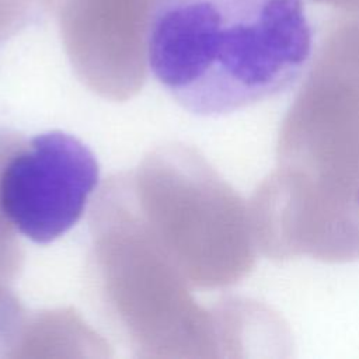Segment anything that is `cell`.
<instances>
[{
    "label": "cell",
    "instance_id": "cell-1",
    "mask_svg": "<svg viewBox=\"0 0 359 359\" xmlns=\"http://www.w3.org/2000/svg\"><path fill=\"white\" fill-rule=\"evenodd\" d=\"M332 28L254 198V236L273 258L359 257V18Z\"/></svg>",
    "mask_w": 359,
    "mask_h": 359
},
{
    "label": "cell",
    "instance_id": "cell-5",
    "mask_svg": "<svg viewBox=\"0 0 359 359\" xmlns=\"http://www.w3.org/2000/svg\"><path fill=\"white\" fill-rule=\"evenodd\" d=\"M13 21L6 0H0V43L13 36Z\"/></svg>",
    "mask_w": 359,
    "mask_h": 359
},
{
    "label": "cell",
    "instance_id": "cell-2",
    "mask_svg": "<svg viewBox=\"0 0 359 359\" xmlns=\"http://www.w3.org/2000/svg\"><path fill=\"white\" fill-rule=\"evenodd\" d=\"M311 50L304 0H156L146 62L182 108L216 116L290 87Z\"/></svg>",
    "mask_w": 359,
    "mask_h": 359
},
{
    "label": "cell",
    "instance_id": "cell-3",
    "mask_svg": "<svg viewBox=\"0 0 359 359\" xmlns=\"http://www.w3.org/2000/svg\"><path fill=\"white\" fill-rule=\"evenodd\" d=\"M98 181L97 158L76 136H10L0 146V217L31 241L50 243L80 220Z\"/></svg>",
    "mask_w": 359,
    "mask_h": 359
},
{
    "label": "cell",
    "instance_id": "cell-4",
    "mask_svg": "<svg viewBox=\"0 0 359 359\" xmlns=\"http://www.w3.org/2000/svg\"><path fill=\"white\" fill-rule=\"evenodd\" d=\"M73 60L84 67L142 63L156 0H43Z\"/></svg>",
    "mask_w": 359,
    "mask_h": 359
}]
</instances>
